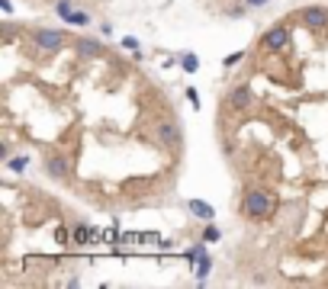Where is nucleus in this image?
<instances>
[{
  "mask_svg": "<svg viewBox=\"0 0 328 289\" xmlns=\"http://www.w3.org/2000/svg\"><path fill=\"white\" fill-rule=\"evenodd\" d=\"M55 241H58V244H68V241H71V235H68V228H58V231H55Z\"/></svg>",
  "mask_w": 328,
  "mask_h": 289,
  "instance_id": "obj_20",
  "label": "nucleus"
},
{
  "mask_svg": "<svg viewBox=\"0 0 328 289\" xmlns=\"http://www.w3.org/2000/svg\"><path fill=\"white\" fill-rule=\"evenodd\" d=\"M187 100L193 109H200V93H196V87H187Z\"/></svg>",
  "mask_w": 328,
  "mask_h": 289,
  "instance_id": "obj_19",
  "label": "nucleus"
},
{
  "mask_svg": "<svg viewBox=\"0 0 328 289\" xmlns=\"http://www.w3.org/2000/svg\"><path fill=\"white\" fill-rule=\"evenodd\" d=\"M93 241V231L87 228V225H74L71 228V244L74 247H84V244H90Z\"/></svg>",
  "mask_w": 328,
  "mask_h": 289,
  "instance_id": "obj_12",
  "label": "nucleus"
},
{
  "mask_svg": "<svg viewBox=\"0 0 328 289\" xmlns=\"http://www.w3.org/2000/svg\"><path fill=\"white\" fill-rule=\"evenodd\" d=\"M29 167V157L26 154H16V157H6V170L10 174H23V170Z\"/></svg>",
  "mask_w": 328,
  "mask_h": 289,
  "instance_id": "obj_13",
  "label": "nucleus"
},
{
  "mask_svg": "<svg viewBox=\"0 0 328 289\" xmlns=\"http://www.w3.org/2000/svg\"><path fill=\"white\" fill-rule=\"evenodd\" d=\"M200 254H206V241H200V244L187 247V251H183V257H187V260H196V257H200Z\"/></svg>",
  "mask_w": 328,
  "mask_h": 289,
  "instance_id": "obj_16",
  "label": "nucleus"
},
{
  "mask_svg": "<svg viewBox=\"0 0 328 289\" xmlns=\"http://www.w3.org/2000/svg\"><path fill=\"white\" fill-rule=\"evenodd\" d=\"M219 238H222V231H219L213 222H206V228H203V241H206V244H216Z\"/></svg>",
  "mask_w": 328,
  "mask_h": 289,
  "instance_id": "obj_15",
  "label": "nucleus"
},
{
  "mask_svg": "<svg viewBox=\"0 0 328 289\" xmlns=\"http://www.w3.org/2000/svg\"><path fill=\"white\" fill-rule=\"evenodd\" d=\"M187 209L193 212L196 218H203V222H213V218H216V209L206 203V199H190V203H187Z\"/></svg>",
  "mask_w": 328,
  "mask_h": 289,
  "instance_id": "obj_10",
  "label": "nucleus"
},
{
  "mask_svg": "<svg viewBox=\"0 0 328 289\" xmlns=\"http://www.w3.org/2000/svg\"><path fill=\"white\" fill-rule=\"evenodd\" d=\"M74 55H78V58H103L106 45L100 42V39H78V42H74Z\"/></svg>",
  "mask_w": 328,
  "mask_h": 289,
  "instance_id": "obj_8",
  "label": "nucleus"
},
{
  "mask_svg": "<svg viewBox=\"0 0 328 289\" xmlns=\"http://www.w3.org/2000/svg\"><path fill=\"white\" fill-rule=\"evenodd\" d=\"M119 45L126 48V52H139V39H135V36H126V39H119Z\"/></svg>",
  "mask_w": 328,
  "mask_h": 289,
  "instance_id": "obj_18",
  "label": "nucleus"
},
{
  "mask_svg": "<svg viewBox=\"0 0 328 289\" xmlns=\"http://www.w3.org/2000/svg\"><path fill=\"white\" fill-rule=\"evenodd\" d=\"M45 174H49L52 180H65V177L71 174V161H68L65 154H45Z\"/></svg>",
  "mask_w": 328,
  "mask_h": 289,
  "instance_id": "obj_7",
  "label": "nucleus"
},
{
  "mask_svg": "<svg viewBox=\"0 0 328 289\" xmlns=\"http://www.w3.org/2000/svg\"><path fill=\"white\" fill-rule=\"evenodd\" d=\"M261 45L267 48V52H283L286 45H290V26H283V23H277V26H270L267 32H264V39H261Z\"/></svg>",
  "mask_w": 328,
  "mask_h": 289,
  "instance_id": "obj_4",
  "label": "nucleus"
},
{
  "mask_svg": "<svg viewBox=\"0 0 328 289\" xmlns=\"http://www.w3.org/2000/svg\"><path fill=\"white\" fill-rule=\"evenodd\" d=\"M245 3H248V6H251V10H257V6H267V3H270V0H245Z\"/></svg>",
  "mask_w": 328,
  "mask_h": 289,
  "instance_id": "obj_22",
  "label": "nucleus"
},
{
  "mask_svg": "<svg viewBox=\"0 0 328 289\" xmlns=\"http://www.w3.org/2000/svg\"><path fill=\"white\" fill-rule=\"evenodd\" d=\"M155 142H158L161 148H167V151L180 148V142H183L180 126H177V122H170V119H161L158 126H155Z\"/></svg>",
  "mask_w": 328,
  "mask_h": 289,
  "instance_id": "obj_2",
  "label": "nucleus"
},
{
  "mask_svg": "<svg viewBox=\"0 0 328 289\" xmlns=\"http://www.w3.org/2000/svg\"><path fill=\"white\" fill-rule=\"evenodd\" d=\"M242 58H245V52H232V55H225V58H222V65H225V68H235Z\"/></svg>",
  "mask_w": 328,
  "mask_h": 289,
  "instance_id": "obj_17",
  "label": "nucleus"
},
{
  "mask_svg": "<svg viewBox=\"0 0 328 289\" xmlns=\"http://www.w3.org/2000/svg\"><path fill=\"white\" fill-rule=\"evenodd\" d=\"M242 212L245 218H270L273 212H277V196H273L270 190H248L242 199Z\"/></svg>",
  "mask_w": 328,
  "mask_h": 289,
  "instance_id": "obj_1",
  "label": "nucleus"
},
{
  "mask_svg": "<svg viewBox=\"0 0 328 289\" xmlns=\"http://www.w3.org/2000/svg\"><path fill=\"white\" fill-rule=\"evenodd\" d=\"M209 270H213V257H209V254H200V257L193 260V273H196V283L200 286H206Z\"/></svg>",
  "mask_w": 328,
  "mask_h": 289,
  "instance_id": "obj_11",
  "label": "nucleus"
},
{
  "mask_svg": "<svg viewBox=\"0 0 328 289\" xmlns=\"http://www.w3.org/2000/svg\"><path fill=\"white\" fill-rule=\"evenodd\" d=\"M303 26L312 32L328 29V6H306L303 10Z\"/></svg>",
  "mask_w": 328,
  "mask_h": 289,
  "instance_id": "obj_6",
  "label": "nucleus"
},
{
  "mask_svg": "<svg viewBox=\"0 0 328 289\" xmlns=\"http://www.w3.org/2000/svg\"><path fill=\"white\" fill-rule=\"evenodd\" d=\"M251 100H254V90H251L248 84H238V87H232L229 96H225V103H229L232 109H248L251 106Z\"/></svg>",
  "mask_w": 328,
  "mask_h": 289,
  "instance_id": "obj_9",
  "label": "nucleus"
},
{
  "mask_svg": "<svg viewBox=\"0 0 328 289\" xmlns=\"http://www.w3.org/2000/svg\"><path fill=\"white\" fill-rule=\"evenodd\" d=\"M55 13H58L65 23H71V26H87V23H90V13L78 10L71 0H58V3H55Z\"/></svg>",
  "mask_w": 328,
  "mask_h": 289,
  "instance_id": "obj_5",
  "label": "nucleus"
},
{
  "mask_svg": "<svg viewBox=\"0 0 328 289\" xmlns=\"http://www.w3.org/2000/svg\"><path fill=\"white\" fill-rule=\"evenodd\" d=\"M180 68H183L187 74H196V71H200V58H196L193 52H183V55H180Z\"/></svg>",
  "mask_w": 328,
  "mask_h": 289,
  "instance_id": "obj_14",
  "label": "nucleus"
},
{
  "mask_svg": "<svg viewBox=\"0 0 328 289\" xmlns=\"http://www.w3.org/2000/svg\"><path fill=\"white\" fill-rule=\"evenodd\" d=\"M0 10H3V16H10V13H13V0H0Z\"/></svg>",
  "mask_w": 328,
  "mask_h": 289,
  "instance_id": "obj_21",
  "label": "nucleus"
},
{
  "mask_svg": "<svg viewBox=\"0 0 328 289\" xmlns=\"http://www.w3.org/2000/svg\"><path fill=\"white\" fill-rule=\"evenodd\" d=\"M29 42L36 45L39 52H49L52 55V52H58V48L65 45V32H61V29H36L29 36Z\"/></svg>",
  "mask_w": 328,
  "mask_h": 289,
  "instance_id": "obj_3",
  "label": "nucleus"
}]
</instances>
